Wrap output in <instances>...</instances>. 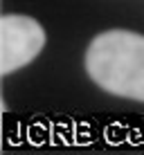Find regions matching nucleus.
<instances>
[{
  "mask_svg": "<svg viewBox=\"0 0 144 155\" xmlns=\"http://www.w3.org/2000/svg\"><path fill=\"white\" fill-rule=\"evenodd\" d=\"M45 47V29L29 16L7 14L0 18V72L7 77L32 63Z\"/></svg>",
  "mask_w": 144,
  "mask_h": 155,
  "instance_id": "f03ea898",
  "label": "nucleus"
},
{
  "mask_svg": "<svg viewBox=\"0 0 144 155\" xmlns=\"http://www.w3.org/2000/svg\"><path fill=\"white\" fill-rule=\"evenodd\" d=\"M86 72L101 90L144 104V36L108 29L86 50Z\"/></svg>",
  "mask_w": 144,
  "mask_h": 155,
  "instance_id": "f257e3e1",
  "label": "nucleus"
}]
</instances>
